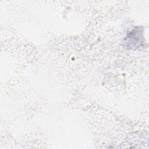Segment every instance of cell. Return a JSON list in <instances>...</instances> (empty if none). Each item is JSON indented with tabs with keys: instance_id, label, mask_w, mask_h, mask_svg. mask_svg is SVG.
I'll return each mask as SVG.
<instances>
[{
	"instance_id": "obj_1",
	"label": "cell",
	"mask_w": 149,
	"mask_h": 149,
	"mask_svg": "<svg viewBox=\"0 0 149 149\" xmlns=\"http://www.w3.org/2000/svg\"><path fill=\"white\" fill-rule=\"evenodd\" d=\"M141 31L139 28H135L127 34L126 38L127 45L130 47H137L141 42Z\"/></svg>"
}]
</instances>
